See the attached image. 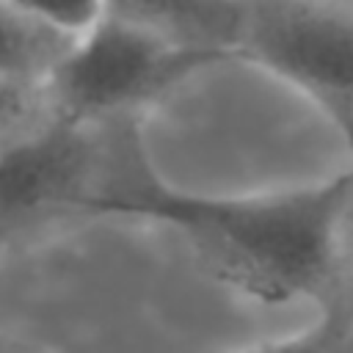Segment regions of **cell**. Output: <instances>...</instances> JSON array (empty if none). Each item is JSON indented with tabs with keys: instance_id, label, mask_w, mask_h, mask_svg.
Returning <instances> with one entry per match:
<instances>
[{
	"instance_id": "cell-7",
	"label": "cell",
	"mask_w": 353,
	"mask_h": 353,
	"mask_svg": "<svg viewBox=\"0 0 353 353\" xmlns=\"http://www.w3.org/2000/svg\"><path fill=\"white\" fill-rule=\"evenodd\" d=\"M325 345H328L325 328H312V331H303L292 339L270 342V345H265L254 353H325Z\"/></svg>"
},
{
	"instance_id": "cell-4",
	"label": "cell",
	"mask_w": 353,
	"mask_h": 353,
	"mask_svg": "<svg viewBox=\"0 0 353 353\" xmlns=\"http://www.w3.org/2000/svg\"><path fill=\"white\" fill-rule=\"evenodd\" d=\"M83 127L85 124L52 119L44 130L28 132L6 149L0 165L6 221L52 204H72L80 196L77 182L88 160Z\"/></svg>"
},
{
	"instance_id": "cell-3",
	"label": "cell",
	"mask_w": 353,
	"mask_h": 353,
	"mask_svg": "<svg viewBox=\"0 0 353 353\" xmlns=\"http://www.w3.org/2000/svg\"><path fill=\"white\" fill-rule=\"evenodd\" d=\"M240 55L320 99L353 105V3L248 0Z\"/></svg>"
},
{
	"instance_id": "cell-2",
	"label": "cell",
	"mask_w": 353,
	"mask_h": 353,
	"mask_svg": "<svg viewBox=\"0 0 353 353\" xmlns=\"http://www.w3.org/2000/svg\"><path fill=\"white\" fill-rule=\"evenodd\" d=\"M229 58L234 55L188 47L108 14L105 22L72 44L47 80L41 99L55 119L88 124L135 108L182 77Z\"/></svg>"
},
{
	"instance_id": "cell-6",
	"label": "cell",
	"mask_w": 353,
	"mask_h": 353,
	"mask_svg": "<svg viewBox=\"0 0 353 353\" xmlns=\"http://www.w3.org/2000/svg\"><path fill=\"white\" fill-rule=\"evenodd\" d=\"M0 6L74 41L110 14V0H0Z\"/></svg>"
},
{
	"instance_id": "cell-1",
	"label": "cell",
	"mask_w": 353,
	"mask_h": 353,
	"mask_svg": "<svg viewBox=\"0 0 353 353\" xmlns=\"http://www.w3.org/2000/svg\"><path fill=\"white\" fill-rule=\"evenodd\" d=\"M350 190L353 176L320 188L248 199H196L141 185L83 193L74 204L174 223L210 243L251 281L290 292L312 287L325 276Z\"/></svg>"
},
{
	"instance_id": "cell-5",
	"label": "cell",
	"mask_w": 353,
	"mask_h": 353,
	"mask_svg": "<svg viewBox=\"0 0 353 353\" xmlns=\"http://www.w3.org/2000/svg\"><path fill=\"white\" fill-rule=\"evenodd\" d=\"M110 14L188 47L240 55L248 0H110Z\"/></svg>"
}]
</instances>
